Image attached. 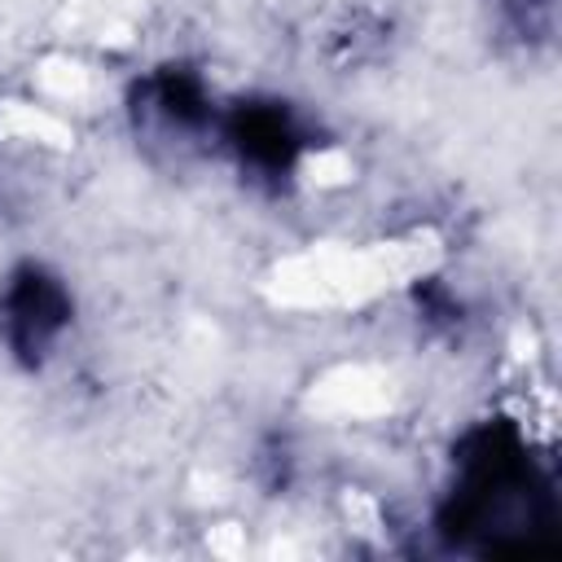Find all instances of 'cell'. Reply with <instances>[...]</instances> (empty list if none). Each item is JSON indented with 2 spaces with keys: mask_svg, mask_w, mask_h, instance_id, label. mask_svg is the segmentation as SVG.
<instances>
[{
  "mask_svg": "<svg viewBox=\"0 0 562 562\" xmlns=\"http://www.w3.org/2000/svg\"><path fill=\"white\" fill-rule=\"evenodd\" d=\"M70 321V299L66 290L44 277L40 268H22L9 285H4V299H0V325H4V338L18 356L26 360H40L53 351V342L61 338Z\"/></svg>",
  "mask_w": 562,
  "mask_h": 562,
  "instance_id": "cell-1",
  "label": "cell"
}]
</instances>
